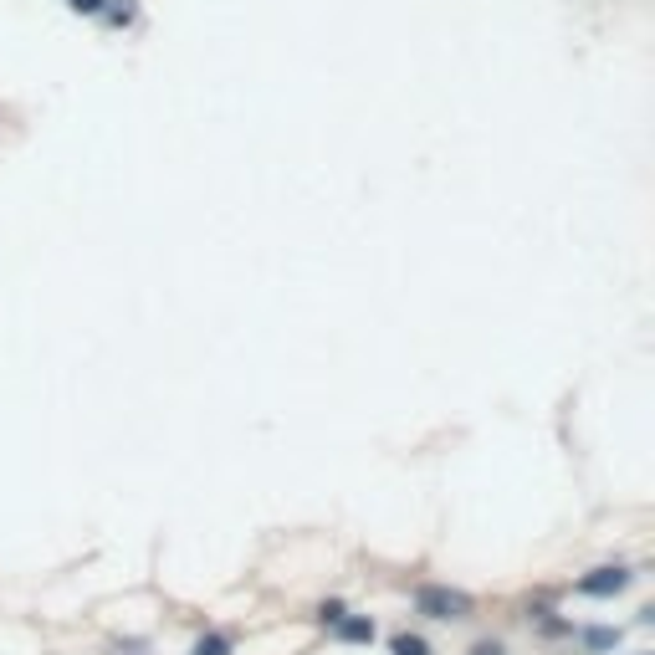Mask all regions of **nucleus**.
I'll use <instances>...</instances> for the list:
<instances>
[{
    "label": "nucleus",
    "mask_w": 655,
    "mask_h": 655,
    "mask_svg": "<svg viewBox=\"0 0 655 655\" xmlns=\"http://www.w3.org/2000/svg\"><path fill=\"white\" fill-rule=\"evenodd\" d=\"M471 609H476V599L466 589H446V584L415 589V615H425V620H466Z\"/></svg>",
    "instance_id": "nucleus-1"
},
{
    "label": "nucleus",
    "mask_w": 655,
    "mask_h": 655,
    "mask_svg": "<svg viewBox=\"0 0 655 655\" xmlns=\"http://www.w3.org/2000/svg\"><path fill=\"white\" fill-rule=\"evenodd\" d=\"M630 584H635V574L625 569V563H604V569H594V574L579 579V594H589V599H615V594H625Z\"/></svg>",
    "instance_id": "nucleus-2"
},
{
    "label": "nucleus",
    "mask_w": 655,
    "mask_h": 655,
    "mask_svg": "<svg viewBox=\"0 0 655 655\" xmlns=\"http://www.w3.org/2000/svg\"><path fill=\"white\" fill-rule=\"evenodd\" d=\"M333 635L348 640V645H369V640H374V620H369V615H343V620L333 625Z\"/></svg>",
    "instance_id": "nucleus-3"
},
{
    "label": "nucleus",
    "mask_w": 655,
    "mask_h": 655,
    "mask_svg": "<svg viewBox=\"0 0 655 655\" xmlns=\"http://www.w3.org/2000/svg\"><path fill=\"white\" fill-rule=\"evenodd\" d=\"M615 645H620V630H609V625H594V630H584V650H594V655L615 650Z\"/></svg>",
    "instance_id": "nucleus-4"
},
{
    "label": "nucleus",
    "mask_w": 655,
    "mask_h": 655,
    "mask_svg": "<svg viewBox=\"0 0 655 655\" xmlns=\"http://www.w3.org/2000/svg\"><path fill=\"white\" fill-rule=\"evenodd\" d=\"M389 655H430V645L420 635H395L389 640Z\"/></svg>",
    "instance_id": "nucleus-5"
},
{
    "label": "nucleus",
    "mask_w": 655,
    "mask_h": 655,
    "mask_svg": "<svg viewBox=\"0 0 655 655\" xmlns=\"http://www.w3.org/2000/svg\"><path fill=\"white\" fill-rule=\"evenodd\" d=\"M195 655H231V640H226V635H200V640H195Z\"/></svg>",
    "instance_id": "nucleus-6"
},
{
    "label": "nucleus",
    "mask_w": 655,
    "mask_h": 655,
    "mask_svg": "<svg viewBox=\"0 0 655 655\" xmlns=\"http://www.w3.org/2000/svg\"><path fill=\"white\" fill-rule=\"evenodd\" d=\"M103 16H108V26H128V21H134V6L118 0V6H103Z\"/></svg>",
    "instance_id": "nucleus-7"
},
{
    "label": "nucleus",
    "mask_w": 655,
    "mask_h": 655,
    "mask_svg": "<svg viewBox=\"0 0 655 655\" xmlns=\"http://www.w3.org/2000/svg\"><path fill=\"white\" fill-rule=\"evenodd\" d=\"M343 615H348V609H343V604H338V599H328V604H323V609H318V620H323V625H328V630H333V625H338V620H343Z\"/></svg>",
    "instance_id": "nucleus-8"
},
{
    "label": "nucleus",
    "mask_w": 655,
    "mask_h": 655,
    "mask_svg": "<svg viewBox=\"0 0 655 655\" xmlns=\"http://www.w3.org/2000/svg\"><path fill=\"white\" fill-rule=\"evenodd\" d=\"M67 6H72L77 16H103V6H108V0H67Z\"/></svg>",
    "instance_id": "nucleus-9"
},
{
    "label": "nucleus",
    "mask_w": 655,
    "mask_h": 655,
    "mask_svg": "<svg viewBox=\"0 0 655 655\" xmlns=\"http://www.w3.org/2000/svg\"><path fill=\"white\" fill-rule=\"evenodd\" d=\"M471 655H502V645H497V640H482V645H471Z\"/></svg>",
    "instance_id": "nucleus-10"
}]
</instances>
